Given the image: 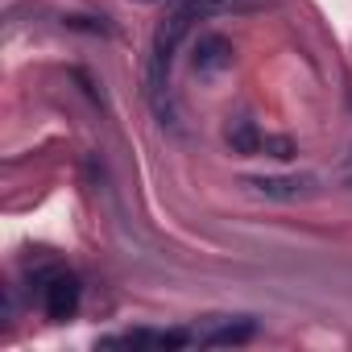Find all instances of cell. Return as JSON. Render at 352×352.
Listing matches in <instances>:
<instances>
[{
    "instance_id": "cell-1",
    "label": "cell",
    "mask_w": 352,
    "mask_h": 352,
    "mask_svg": "<svg viewBox=\"0 0 352 352\" xmlns=\"http://www.w3.org/2000/svg\"><path fill=\"white\" fill-rule=\"evenodd\" d=\"M34 286H38V307L46 311V319H71L75 311H79V302H83V286H79V278L71 274V270H63V265H50V270H42L38 278H34Z\"/></svg>"
},
{
    "instance_id": "cell-2",
    "label": "cell",
    "mask_w": 352,
    "mask_h": 352,
    "mask_svg": "<svg viewBox=\"0 0 352 352\" xmlns=\"http://www.w3.org/2000/svg\"><path fill=\"white\" fill-rule=\"evenodd\" d=\"M253 336H257L253 315H212L208 323L195 327V344H208V348H236V344H249Z\"/></svg>"
},
{
    "instance_id": "cell-3",
    "label": "cell",
    "mask_w": 352,
    "mask_h": 352,
    "mask_svg": "<svg viewBox=\"0 0 352 352\" xmlns=\"http://www.w3.org/2000/svg\"><path fill=\"white\" fill-rule=\"evenodd\" d=\"M195 344V331H166V327H133L120 336H108L104 348H149V352H170V348H187Z\"/></svg>"
},
{
    "instance_id": "cell-4",
    "label": "cell",
    "mask_w": 352,
    "mask_h": 352,
    "mask_svg": "<svg viewBox=\"0 0 352 352\" xmlns=\"http://www.w3.org/2000/svg\"><path fill=\"white\" fill-rule=\"evenodd\" d=\"M232 67V42L224 34H199L191 42V71L195 75H220Z\"/></svg>"
},
{
    "instance_id": "cell-5",
    "label": "cell",
    "mask_w": 352,
    "mask_h": 352,
    "mask_svg": "<svg viewBox=\"0 0 352 352\" xmlns=\"http://www.w3.org/2000/svg\"><path fill=\"white\" fill-rule=\"evenodd\" d=\"M249 187L265 199H307L315 191L311 174H282V179H249Z\"/></svg>"
},
{
    "instance_id": "cell-6",
    "label": "cell",
    "mask_w": 352,
    "mask_h": 352,
    "mask_svg": "<svg viewBox=\"0 0 352 352\" xmlns=\"http://www.w3.org/2000/svg\"><path fill=\"white\" fill-rule=\"evenodd\" d=\"M265 137H270V133H261L253 120H232V124L224 129L228 149L241 153V157H261V153H265Z\"/></svg>"
},
{
    "instance_id": "cell-7",
    "label": "cell",
    "mask_w": 352,
    "mask_h": 352,
    "mask_svg": "<svg viewBox=\"0 0 352 352\" xmlns=\"http://www.w3.org/2000/svg\"><path fill=\"white\" fill-rule=\"evenodd\" d=\"M183 5L204 21V17H220V13H257L270 0H183Z\"/></svg>"
},
{
    "instance_id": "cell-8",
    "label": "cell",
    "mask_w": 352,
    "mask_h": 352,
    "mask_svg": "<svg viewBox=\"0 0 352 352\" xmlns=\"http://www.w3.org/2000/svg\"><path fill=\"white\" fill-rule=\"evenodd\" d=\"M265 153L286 162V157H294V153H298V145H294L290 137H265Z\"/></svg>"
},
{
    "instance_id": "cell-9",
    "label": "cell",
    "mask_w": 352,
    "mask_h": 352,
    "mask_svg": "<svg viewBox=\"0 0 352 352\" xmlns=\"http://www.w3.org/2000/svg\"><path fill=\"white\" fill-rule=\"evenodd\" d=\"M141 5H153V0H141Z\"/></svg>"
}]
</instances>
